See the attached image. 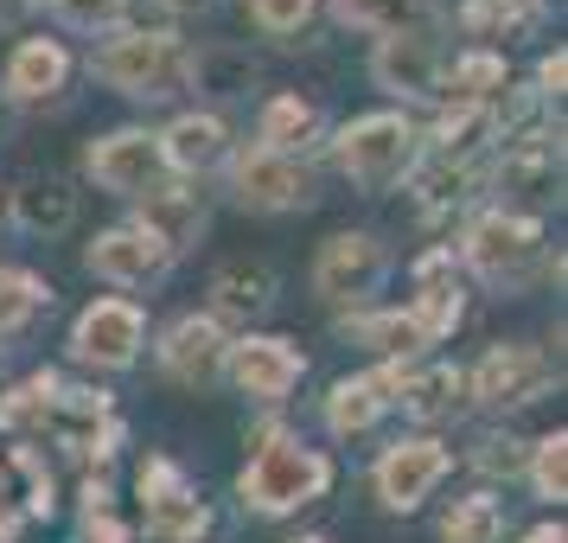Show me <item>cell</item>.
<instances>
[{
    "label": "cell",
    "mask_w": 568,
    "mask_h": 543,
    "mask_svg": "<svg viewBox=\"0 0 568 543\" xmlns=\"http://www.w3.org/2000/svg\"><path fill=\"white\" fill-rule=\"evenodd\" d=\"M326 486H333V466H326V454L307 448L301 435H268L256 448V461L243 466V480H236L243 505H256V512H268V517L301 512V505H313Z\"/></svg>",
    "instance_id": "6da1fadb"
},
{
    "label": "cell",
    "mask_w": 568,
    "mask_h": 543,
    "mask_svg": "<svg viewBox=\"0 0 568 543\" xmlns=\"http://www.w3.org/2000/svg\"><path fill=\"white\" fill-rule=\"evenodd\" d=\"M90 71L103 83H115V90H129V97H173L192 78V58L166 32H122V39H109L103 52L90 58Z\"/></svg>",
    "instance_id": "7a4b0ae2"
},
{
    "label": "cell",
    "mask_w": 568,
    "mask_h": 543,
    "mask_svg": "<svg viewBox=\"0 0 568 543\" xmlns=\"http://www.w3.org/2000/svg\"><path fill=\"white\" fill-rule=\"evenodd\" d=\"M409 160H415V129L403 115H358L352 129L338 134V167L358 185H371V192L396 185L409 173Z\"/></svg>",
    "instance_id": "3957f363"
},
{
    "label": "cell",
    "mask_w": 568,
    "mask_h": 543,
    "mask_svg": "<svg viewBox=\"0 0 568 543\" xmlns=\"http://www.w3.org/2000/svg\"><path fill=\"white\" fill-rule=\"evenodd\" d=\"M90 173L97 185L122 192V199H154L166 192V154H160V134H141V129H115L90 148Z\"/></svg>",
    "instance_id": "277c9868"
},
{
    "label": "cell",
    "mask_w": 568,
    "mask_h": 543,
    "mask_svg": "<svg viewBox=\"0 0 568 543\" xmlns=\"http://www.w3.org/2000/svg\"><path fill=\"white\" fill-rule=\"evenodd\" d=\"M231 192L256 211H294L313 199V173L294 154H275L256 141V148L231 154Z\"/></svg>",
    "instance_id": "5b68a950"
},
{
    "label": "cell",
    "mask_w": 568,
    "mask_h": 543,
    "mask_svg": "<svg viewBox=\"0 0 568 543\" xmlns=\"http://www.w3.org/2000/svg\"><path fill=\"white\" fill-rule=\"evenodd\" d=\"M542 231L524 211H486L473 231H466V262L486 275V282H524V269L537 262Z\"/></svg>",
    "instance_id": "8992f818"
},
{
    "label": "cell",
    "mask_w": 568,
    "mask_h": 543,
    "mask_svg": "<svg viewBox=\"0 0 568 543\" xmlns=\"http://www.w3.org/2000/svg\"><path fill=\"white\" fill-rule=\"evenodd\" d=\"M549 359H542L537 345H491L479 371L466 378L473 390V403H486V410H517V403H537L542 390H549Z\"/></svg>",
    "instance_id": "52a82bcc"
},
{
    "label": "cell",
    "mask_w": 568,
    "mask_h": 543,
    "mask_svg": "<svg viewBox=\"0 0 568 543\" xmlns=\"http://www.w3.org/2000/svg\"><path fill=\"white\" fill-rule=\"evenodd\" d=\"M447 466H454V454L440 441H428V435L396 441V448H384V461H377V499H384L389 512H415L447 480Z\"/></svg>",
    "instance_id": "ba28073f"
},
{
    "label": "cell",
    "mask_w": 568,
    "mask_h": 543,
    "mask_svg": "<svg viewBox=\"0 0 568 543\" xmlns=\"http://www.w3.org/2000/svg\"><path fill=\"white\" fill-rule=\"evenodd\" d=\"M377 282H384V243L371 231H338V237L320 243L313 288H320L326 301H364Z\"/></svg>",
    "instance_id": "9c48e42d"
},
{
    "label": "cell",
    "mask_w": 568,
    "mask_h": 543,
    "mask_svg": "<svg viewBox=\"0 0 568 543\" xmlns=\"http://www.w3.org/2000/svg\"><path fill=\"white\" fill-rule=\"evenodd\" d=\"M141 499H148V531L166 543H199L211 531V512L199 505V492L185 486V473L173 461L141 466Z\"/></svg>",
    "instance_id": "30bf717a"
},
{
    "label": "cell",
    "mask_w": 568,
    "mask_h": 543,
    "mask_svg": "<svg viewBox=\"0 0 568 543\" xmlns=\"http://www.w3.org/2000/svg\"><path fill=\"white\" fill-rule=\"evenodd\" d=\"M224 371L236 378V390H243V396H256V403H282L287 390L301 384L307 359H301L287 339L250 333V339H236L231 352H224Z\"/></svg>",
    "instance_id": "8fae6325"
},
{
    "label": "cell",
    "mask_w": 568,
    "mask_h": 543,
    "mask_svg": "<svg viewBox=\"0 0 568 543\" xmlns=\"http://www.w3.org/2000/svg\"><path fill=\"white\" fill-rule=\"evenodd\" d=\"M141 339H148V320H141V308H134V301H97V308H83L71 345H78L83 364L122 371V364H134Z\"/></svg>",
    "instance_id": "7c38bea8"
},
{
    "label": "cell",
    "mask_w": 568,
    "mask_h": 543,
    "mask_svg": "<svg viewBox=\"0 0 568 543\" xmlns=\"http://www.w3.org/2000/svg\"><path fill=\"white\" fill-rule=\"evenodd\" d=\"M166 262H173V250H166L154 231H141V224H115V231H103L90 243V269H97L103 282H122V288L160 282Z\"/></svg>",
    "instance_id": "4fadbf2b"
},
{
    "label": "cell",
    "mask_w": 568,
    "mask_h": 543,
    "mask_svg": "<svg viewBox=\"0 0 568 543\" xmlns=\"http://www.w3.org/2000/svg\"><path fill=\"white\" fill-rule=\"evenodd\" d=\"M224 352H231V339L217 333L211 313H185V320H173L166 339H160V364H166V378H180V384H211V378L224 371Z\"/></svg>",
    "instance_id": "5bb4252c"
},
{
    "label": "cell",
    "mask_w": 568,
    "mask_h": 543,
    "mask_svg": "<svg viewBox=\"0 0 568 543\" xmlns=\"http://www.w3.org/2000/svg\"><path fill=\"white\" fill-rule=\"evenodd\" d=\"M435 71H440V52L435 39H422V32H384L377 39V58H371V78L396 90V97H428L435 90Z\"/></svg>",
    "instance_id": "9a60e30c"
},
{
    "label": "cell",
    "mask_w": 568,
    "mask_h": 543,
    "mask_svg": "<svg viewBox=\"0 0 568 543\" xmlns=\"http://www.w3.org/2000/svg\"><path fill=\"white\" fill-rule=\"evenodd\" d=\"M396 384H403L396 371H377V378H338L333 396H326V429H333V435H364V429L389 410Z\"/></svg>",
    "instance_id": "2e32d148"
},
{
    "label": "cell",
    "mask_w": 568,
    "mask_h": 543,
    "mask_svg": "<svg viewBox=\"0 0 568 543\" xmlns=\"http://www.w3.org/2000/svg\"><path fill=\"white\" fill-rule=\"evenodd\" d=\"M64 78H71V58H64L58 39H27V46L13 52V64H7V90H13L20 103H39V97L64 90Z\"/></svg>",
    "instance_id": "e0dca14e"
},
{
    "label": "cell",
    "mask_w": 568,
    "mask_h": 543,
    "mask_svg": "<svg viewBox=\"0 0 568 543\" xmlns=\"http://www.w3.org/2000/svg\"><path fill=\"white\" fill-rule=\"evenodd\" d=\"M224 122L217 115H180L173 129L160 134V154H166V167H180V173H205V167H217L224 160Z\"/></svg>",
    "instance_id": "ac0fdd59"
},
{
    "label": "cell",
    "mask_w": 568,
    "mask_h": 543,
    "mask_svg": "<svg viewBox=\"0 0 568 543\" xmlns=\"http://www.w3.org/2000/svg\"><path fill=\"white\" fill-rule=\"evenodd\" d=\"M268 301H275V275L262 262H224L217 282H211V308L224 313V320H250Z\"/></svg>",
    "instance_id": "d6986e66"
},
{
    "label": "cell",
    "mask_w": 568,
    "mask_h": 543,
    "mask_svg": "<svg viewBox=\"0 0 568 543\" xmlns=\"http://www.w3.org/2000/svg\"><path fill=\"white\" fill-rule=\"evenodd\" d=\"M556 160H562L556 141L524 134V141L505 148V160H498V185H505V192H530V199H542V192L556 185Z\"/></svg>",
    "instance_id": "ffe728a7"
},
{
    "label": "cell",
    "mask_w": 568,
    "mask_h": 543,
    "mask_svg": "<svg viewBox=\"0 0 568 543\" xmlns=\"http://www.w3.org/2000/svg\"><path fill=\"white\" fill-rule=\"evenodd\" d=\"M13 218L32 237H58V231H71V218H78V192L64 180H32L13 192Z\"/></svg>",
    "instance_id": "44dd1931"
},
{
    "label": "cell",
    "mask_w": 568,
    "mask_h": 543,
    "mask_svg": "<svg viewBox=\"0 0 568 543\" xmlns=\"http://www.w3.org/2000/svg\"><path fill=\"white\" fill-rule=\"evenodd\" d=\"M460 390H466L460 371H454V364H435V371H422V378H403V384H396V403H403L415 422H440V415L460 410Z\"/></svg>",
    "instance_id": "7402d4cb"
},
{
    "label": "cell",
    "mask_w": 568,
    "mask_h": 543,
    "mask_svg": "<svg viewBox=\"0 0 568 543\" xmlns=\"http://www.w3.org/2000/svg\"><path fill=\"white\" fill-rule=\"evenodd\" d=\"M313 134H320V109L313 103H301V97H268L262 103V148L294 154V148H307Z\"/></svg>",
    "instance_id": "603a6c76"
},
{
    "label": "cell",
    "mask_w": 568,
    "mask_h": 543,
    "mask_svg": "<svg viewBox=\"0 0 568 543\" xmlns=\"http://www.w3.org/2000/svg\"><path fill=\"white\" fill-rule=\"evenodd\" d=\"M134 224H141V231H154L166 250H180V243H192V237L205 231V211L192 205L185 192H154V199H148V211H141Z\"/></svg>",
    "instance_id": "cb8c5ba5"
},
{
    "label": "cell",
    "mask_w": 568,
    "mask_h": 543,
    "mask_svg": "<svg viewBox=\"0 0 568 543\" xmlns=\"http://www.w3.org/2000/svg\"><path fill=\"white\" fill-rule=\"evenodd\" d=\"M505 537V505L491 492H473L440 517V543H498Z\"/></svg>",
    "instance_id": "d4e9b609"
},
{
    "label": "cell",
    "mask_w": 568,
    "mask_h": 543,
    "mask_svg": "<svg viewBox=\"0 0 568 543\" xmlns=\"http://www.w3.org/2000/svg\"><path fill=\"white\" fill-rule=\"evenodd\" d=\"M409 326L422 333V345H428V339H447L454 326H460V288L454 282H428L422 294H415Z\"/></svg>",
    "instance_id": "484cf974"
},
{
    "label": "cell",
    "mask_w": 568,
    "mask_h": 543,
    "mask_svg": "<svg viewBox=\"0 0 568 543\" xmlns=\"http://www.w3.org/2000/svg\"><path fill=\"white\" fill-rule=\"evenodd\" d=\"M460 20H466V32L505 39V32H524L530 20H537V0H466Z\"/></svg>",
    "instance_id": "4316f807"
},
{
    "label": "cell",
    "mask_w": 568,
    "mask_h": 543,
    "mask_svg": "<svg viewBox=\"0 0 568 543\" xmlns=\"http://www.w3.org/2000/svg\"><path fill=\"white\" fill-rule=\"evenodd\" d=\"M530 486H537V499H549V505H556V499H562L568 492V435L562 429H556V435H542L537 448H530Z\"/></svg>",
    "instance_id": "83f0119b"
},
{
    "label": "cell",
    "mask_w": 568,
    "mask_h": 543,
    "mask_svg": "<svg viewBox=\"0 0 568 543\" xmlns=\"http://www.w3.org/2000/svg\"><path fill=\"white\" fill-rule=\"evenodd\" d=\"M58 396H64V384H58L52 371L27 378V384H20L13 396H7V403H0V429H27L32 415H45V410L58 403Z\"/></svg>",
    "instance_id": "f1b7e54d"
},
{
    "label": "cell",
    "mask_w": 568,
    "mask_h": 543,
    "mask_svg": "<svg viewBox=\"0 0 568 543\" xmlns=\"http://www.w3.org/2000/svg\"><path fill=\"white\" fill-rule=\"evenodd\" d=\"M358 339L371 345V352H389V359L422 352V333L409 326V313H371V320H358Z\"/></svg>",
    "instance_id": "f546056e"
},
{
    "label": "cell",
    "mask_w": 568,
    "mask_h": 543,
    "mask_svg": "<svg viewBox=\"0 0 568 543\" xmlns=\"http://www.w3.org/2000/svg\"><path fill=\"white\" fill-rule=\"evenodd\" d=\"M39 301H45V288H39V275H0V333H13V326H27L32 313H39Z\"/></svg>",
    "instance_id": "4dcf8cb0"
},
{
    "label": "cell",
    "mask_w": 568,
    "mask_h": 543,
    "mask_svg": "<svg viewBox=\"0 0 568 543\" xmlns=\"http://www.w3.org/2000/svg\"><path fill=\"white\" fill-rule=\"evenodd\" d=\"M250 20H256L268 39H287L313 20V0H250Z\"/></svg>",
    "instance_id": "1f68e13d"
},
{
    "label": "cell",
    "mask_w": 568,
    "mask_h": 543,
    "mask_svg": "<svg viewBox=\"0 0 568 543\" xmlns=\"http://www.w3.org/2000/svg\"><path fill=\"white\" fill-rule=\"evenodd\" d=\"M505 83V58L491 52H466L460 64H454V90H466V103H479L486 90H498Z\"/></svg>",
    "instance_id": "d6a6232c"
},
{
    "label": "cell",
    "mask_w": 568,
    "mask_h": 543,
    "mask_svg": "<svg viewBox=\"0 0 568 543\" xmlns=\"http://www.w3.org/2000/svg\"><path fill=\"white\" fill-rule=\"evenodd\" d=\"M45 7H52V13L64 20V27H78V32H97V27H115L129 0H45Z\"/></svg>",
    "instance_id": "836d02e7"
},
{
    "label": "cell",
    "mask_w": 568,
    "mask_h": 543,
    "mask_svg": "<svg viewBox=\"0 0 568 543\" xmlns=\"http://www.w3.org/2000/svg\"><path fill=\"white\" fill-rule=\"evenodd\" d=\"M524 461H530V454H524L517 435H486L479 441V466H486V473H505V480H511V473H524Z\"/></svg>",
    "instance_id": "e575fe53"
},
{
    "label": "cell",
    "mask_w": 568,
    "mask_h": 543,
    "mask_svg": "<svg viewBox=\"0 0 568 543\" xmlns=\"http://www.w3.org/2000/svg\"><path fill=\"white\" fill-rule=\"evenodd\" d=\"M83 543H129V531L109 517V505H90L83 512Z\"/></svg>",
    "instance_id": "d590c367"
},
{
    "label": "cell",
    "mask_w": 568,
    "mask_h": 543,
    "mask_svg": "<svg viewBox=\"0 0 568 543\" xmlns=\"http://www.w3.org/2000/svg\"><path fill=\"white\" fill-rule=\"evenodd\" d=\"M396 7H409V0H338V13L345 20H364V27H384Z\"/></svg>",
    "instance_id": "8d00e7d4"
},
{
    "label": "cell",
    "mask_w": 568,
    "mask_h": 543,
    "mask_svg": "<svg viewBox=\"0 0 568 543\" xmlns=\"http://www.w3.org/2000/svg\"><path fill=\"white\" fill-rule=\"evenodd\" d=\"M562 78H568V58L562 52H549L537 64V83H542V97H562Z\"/></svg>",
    "instance_id": "74e56055"
},
{
    "label": "cell",
    "mask_w": 568,
    "mask_h": 543,
    "mask_svg": "<svg viewBox=\"0 0 568 543\" xmlns=\"http://www.w3.org/2000/svg\"><path fill=\"white\" fill-rule=\"evenodd\" d=\"M524 543H568V537H562V524H542V531H530Z\"/></svg>",
    "instance_id": "f35d334b"
},
{
    "label": "cell",
    "mask_w": 568,
    "mask_h": 543,
    "mask_svg": "<svg viewBox=\"0 0 568 543\" xmlns=\"http://www.w3.org/2000/svg\"><path fill=\"white\" fill-rule=\"evenodd\" d=\"M32 0H0V20H13V13H27Z\"/></svg>",
    "instance_id": "ab89813d"
},
{
    "label": "cell",
    "mask_w": 568,
    "mask_h": 543,
    "mask_svg": "<svg viewBox=\"0 0 568 543\" xmlns=\"http://www.w3.org/2000/svg\"><path fill=\"white\" fill-rule=\"evenodd\" d=\"M294 543H326V537H294Z\"/></svg>",
    "instance_id": "60d3db41"
}]
</instances>
